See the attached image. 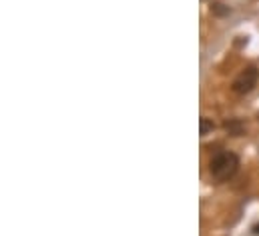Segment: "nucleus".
Here are the masks:
<instances>
[{
    "mask_svg": "<svg viewBox=\"0 0 259 236\" xmlns=\"http://www.w3.org/2000/svg\"><path fill=\"white\" fill-rule=\"evenodd\" d=\"M239 170V156L231 150H217L209 158V174L215 182H229Z\"/></svg>",
    "mask_w": 259,
    "mask_h": 236,
    "instance_id": "nucleus-1",
    "label": "nucleus"
},
{
    "mask_svg": "<svg viewBox=\"0 0 259 236\" xmlns=\"http://www.w3.org/2000/svg\"><path fill=\"white\" fill-rule=\"evenodd\" d=\"M257 80H259V70L255 66H247V68H243L235 76V80L231 84V90L235 94H239V96H245V94H249L257 86Z\"/></svg>",
    "mask_w": 259,
    "mask_h": 236,
    "instance_id": "nucleus-2",
    "label": "nucleus"
},
{
    "mask_svg": "<svg viewBox=\"0 0 259 236\" xmlns=\"http://www.w3.org/2000/svg\"><path fill=\"white\" fill-rule=\"evenodd\" d=\"M223 128L229 136H241L245 132V122L241 118H227L223 122Z\"/></svg>",
    "mask_w": 259,
    "mask_h": 236,
    "instance_id": "nucleus-3",
    "label": "nucleus"
},
{
    "mask_svg": "<svg viewBox=\"0 0 259 236\" xmlns=\"http://www.w3.org/2000/svg\"><path fill=\"white\" fill-rule=\"evenodd\" d=\"M199 124H201V136H207V134H209V130H213V128H215L213 120H209V118H205V116L199 120Z\"/></svg>",
    "mask_w": 259,
    "mask_h": 236,
    "instance_id": "nucleus-4",
    "label": "nucleus"
},
{
    "mask_svg": "<svg viewBox=\"0 0 259 236\" xmlns=\"http://www.w3.org/2000/svg\"><path fill=\"white\" fill-rule=\"evenodd\" d=\"M211 12H213V14H217V16H225V14H229V12H231V8H229V6H225V4H221V2H217V4H213V6H211Z\"/></svg>",
    "mask_w": 259,
    "mask_h": 236,
    "instance_id": "nucleus-5",
    "label": "nucleus"
},
{
    "mask_svg": "<svg viewBox=\"0 0 259 236\" xmlns=\"http://www.w3.org/2000/svg\"><path fill=\"white\" fill-rule=\"evenodd\" d=\"M251 230H253V234H257V236H259V222L255 224V226H253V228H251Z\"/></svg>",
    "mask_w": 259,
    "mask_h": 236,
    "instance_id": "nucleus-6",
    "label": "nucleus"
}]
</instances>
